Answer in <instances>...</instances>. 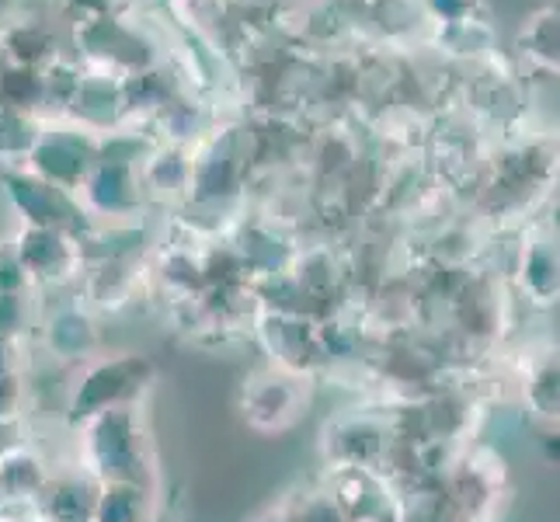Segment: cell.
Masks as SVG:
<instances>
[{
    "label": "cell",
    "mask_w": 560,
    "mask_h": 522,
    "mask_svg": "<svg viewBox=\"0 0 560 522\" xmlns=\"http://www.w3.org/2000/svg\"><path fill=\"white\" fill-rule=\"evenodd\" d=\"M250 522H285V519H282L279 509H268V512H261L258 519H250Z\"/></svg>",
    "instance_id": "13"
},
{
    "label": "cell",
    "mask_w": 560,
    "mask_h": 522,
    "mask_svg": "<svg viewBox=\"0 0 560 522\" xmlns=\"http://www.w3.org/2000/svg\"><path fill=\"white\" fill-rule=\"evenodd\" d=\"M311 386L314 380L285 373L279 366H258L255 373H247L237 394V408L247 421L250 432L258 436H279L289 432L293 425L311 408Z\"/></svg>",
    "instance_id": "3"
},
{
    "label": "cell",
    "mask_w": 560,
    "mask_h": 522,
    "mask_svg": "<svg viewBox=\"0 0 560 522\" xmlns=\"http://www.w3.org/2000/svg\"><path fill=\"white\" fill-rule=\"evenodd\" d=\"M394 450L390 415L376 411H345L335 415L320 432V456L331 471H386Z\"/></svg>",
    "instance_id": "4"
},
{
    "label": "cell",
    "mask_w": 560,
    "mask_h": 522,
    "mask_svg": "<svg viewBox=\"0 0 560 522\" xmlns=\"http://www.w3.org/2000/svg\"><path fill=\"white\" fill-rule=\"evenodd\" d=\"M52 477L49 460L28 442L0 450V509L8 512H32L38 495L46 491Z\"/></svg>",
    "instance_id": "6"
},
{
    "label": "cell",
    "mask_w": 560,
    "mask_h": 522,
    "mask_svg": "<svg viewBox=\"0 0 560 522\" xmlns=\"http://www.w3.org/2000/svg\"><path fill=\"white\" fill-rule=\"evenodd\" d=\"M28 415V376L0 373V429H14Z\"/></svg>",
    "instance_id": "12"
},
{
    "label": "cell",
    "mask_w": 560,
    "mask_h": 522,
    "mask_svg": "<svg viewBox=\"0 0 560 522\" xmlns=\"http://www.w3.org/2000/svg\"><path fill=\"white\" fill-rule=\"evenodd\" d=\"M158 380V366L140 352H98L77 366L67 386V418L81 425L102 411L140 404Z\"/></svg>",
    "instance_id": "2"
},
{
    "label": "cell",
    "mask_w": 560,
    "mask_h": 522,
    "mask_svg": "<svg viewBox=\"0 0 560 522\" xmlns=\"http://www.w3.org/2000/svg\"><path fill=\"white\" fill-rule=\"evenodd\" d=\"M11 258L25 286H63L81 279L84 251L60 227H25Z\"/></svg>",
    "instance_id": "5"
},
{
    "label": "cell",
    "mask_w": 560,
    "mask_h": 522,
    "mask_svg": "<svg viewBox=\"0 0 560 522\" xmlns=\"http://www.w3.org/2000/svg\"><path fill=\"white\" fill-rule=\"evenodd\" d=\"M43 335V345L52 359L60 362H88L91 356H98L102 348V335L94 327V311L81 300L73 306H56V314H49L38 327Z\"/></svg>",
    "instance_id": "7"
},
{
    "label": "cell",
    "mask_w": 560,
    "mask_h": 522,
    "mask_svg": "<svg viewBox=\"0 0 560 522\" xmlns=\"http://www.w3.org/2000/svg\"><path fill=\"white\" fill-rule=\"evenodd\" d=\"M518 282H523V293H529V303L553 306L557 303V247L533 244L523 255V265H518Z\"/></svg>",
    "instance_id": "10"
},
{
    "label": "cell",
    "mask_w": 560,
    "mask_h": 522,
    "mask_svg": "<svg viewBox=\"0 0 560 522\" xmlns=\"http://www.w3.org/2000/svg\"><path fill=\"white\" fill-rule=\"evenodd\" d=\"M73 432H77L73 467H81L94 485L132 480V485L158 488V453H153L140 404L102 411L81 425H73Z\"/></svg>",
    "instance_id": "1"
},
{
    "label": "cell",
    "mask_w": 560,
    "mask_h": 522,
    "mask_svg": "<svg viewBox=\"0 0 560 522\" xmlns=\"http://www.w3.org/2000/svg\"><path fill=\"white\" fill-rule=\"evenodd\" d=\"M158 488L132 485V480H105L94 491L91 522H158Z\"/></svg>",
    "instance_id": "8"
},
{
    "label": "cell",
    "mask_w": 560,
    "mask_h": 522,
    "mask_svg": "<svg viewBox=\"0 0 560 522\" xmlns=\"http://www.w3.org/2000/svg\"><path fill=\"white\" fill-rule=\"evenodd\" d=\"M523 404L536 421H544L547 429L557 425V408H560V394H557V348H544L529 370L523 373Z\"/></svg>",
    "instance_id": "9"
},
{
    "label": "cell",
    "mask_w": 560,
    "mask_h": 522,
    "mask_svg": "<svg viewBox=\"0 0 560 522\" xmlns=\"http://www.w3.org/2000/svg\"><path fill=\"white\" fill-rule=\"evenodd\" d=\"M523 53L547 70H557V11H539L523 28Z\"/></svg>",
    "instance_id": "11"
}]
</instances>
